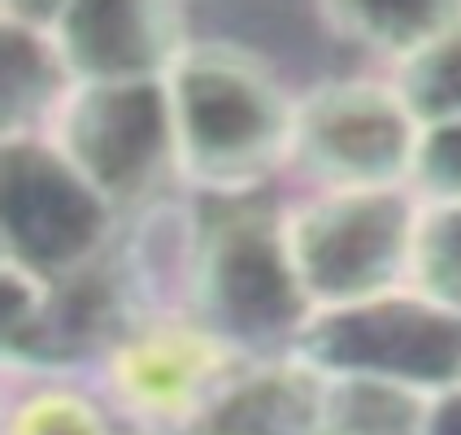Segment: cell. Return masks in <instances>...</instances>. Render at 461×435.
<instances>
[{
    "mask_svg": "<svg viewBox=\"0 0 461 435\" xmlns=\"http://www.w3.org/2000/svg\"><path fill=\"white\" fill-rule=\"evenodd\" d=\"M235 344L192 322H144L109 349V387L140 418L187 427L235 375Z\"/></svg>",
    "mask_w": 461,
    "mask_h": 435,
    "instance_id": "cell-8",
    "label": "cell"
},
{
    "mask_svg": "<svg viewBox=\"0 0 461 435\" xmlns=\"http://www.w3.org/2000/svg\"><path fill=\"white\" fill-rule=\"evenodd\" d=\"M5 135H35L40 122H57L61 104L78 87L44 18L5 5Z\"/></svg>",
    "mask_w": 461,
    "mask_h": 435,
    "instance_id": "cell-11",
    "label": "cell"
},
{
    "mask_svg": "<svg viewBox=\"0 0 461 435\" xmlns=\"http://www.w3.org/2000/svg\"><path fill=\"white\" fill-rule=\"evenodd\" d=\"M427 392L375 379H331L327 431L335 435H422L431 418Z\"/></svg>",
    "mask_w": 461,
    "mask_h": 435,
    "instance_id": "cell-13",
    "label": "cell"
},
{
    "mask_svg": "<svg viewBox=\"0 0 461 435\" xmlns=\"http://www.w3.org/2000/svg\"><path fill=\"white\" fill-rule=\"evenodd\" d=\"M5 435H109L104 413L78 392H35L9 413Z\"/></svg>",
    "mask_w": 461,
    "mask_h": 435,
    "instance_id": "cell-16",
    "label": "cell"
},
{
    "mask_svg": "<svg viewBox=\"0 0 461 435\" xmlns=\"http://www.w3.org/2000/svg\"><path fill=\"white\" fill-rule=\"evenodd\" d=\"M327 435H335V431H327Z\"/></svg>",
    "mask_w": 461,
    "mask_h": 435,
    "instance_id": "cell-19",
    "label": "cell"
},
{
    "mask_svg": "<svg viewBox=\"0 0 461 435\" xmlns=\"http://www.w3.org/2000/svg\"><path fill=\"white\" fill-rule=\"evenodd\" d=\"M392 87L410 104L422 131L461 122V14L401 61Z\"/></svg>",
    "mask_w": 461,
    "mask_h": 435,
    "instance_id": "cell-12",
    "label": "cell"
},
{
    "mask_svg": "<svg viewBox=\"0 0 461 435\" xmlns=\"http://www.w3.org/2000/svg\"><path fill=\"white\" fill-rule=\"evenodd\" d=\"M78 83H144L166 78L187 44L175 5L144 0H78L44 14Z\"/></svg>",
    "mask_w": 461,
    "mask_h": 435,
    "instance_id": "cell-9",
    "label": "cell"
},
{
    "mask_svg": "<svg viewBox=\"0 0 461 435\" xmlns=\"http://www.w3.org/2000/svg\"><path fill=\"white\" fill-rule=\"evenodd\" d=\"M457 14L461 5H331L327 9L335 31H344L348 40H361L379 52H392L396 61L422 49Z\"/></svg>",
    "mask_w": 461,
    "mask_h": 435,
    "instance_id": "cell-14",
    "label": "cell"
},
{
    "mask_svg": "<svg viewBox=\"0 0 461 435\" xmlns=\"http://www.w3.org/2000/svg\"><path fill=\"white\" fill-rule=\"evenodd\" d=\"M410 287L418 296L461 313V201L422 205L413 235Z\"/></svg>",
    "mask_w": 461,
    "mask_h": 435,
    "instance_id": "cell-15",
    "label": "cell"
},
{
    "mask_svg": "<svg viewBox=\"0 0 461 435\" xmlns=\"http://www.w3.org/2000/svg\"><path fill=\"white\" fill-rule=\"evenodd\" d=\"M287 218L261 205H227L192 240V305L196 322L235 349L296 340L309 305L287 249Z\"/></svg>",
    "mask_w": 461,
    "mask_h": 435,
    "instance_id": "cell-2",
    "label": "cell"
},
{
    "mask_svg": "<svg viewBox=\"0 0 461 435\" xmlns=\"http://www.w3.org/2000/svg\"><path fill=\"white\" fill-rule=\"evenodd\" d=\"M292 358L327 379H375L444 396L461 387V313L413 287L357 305L313 309L292 340Z\"/></svg>",
    "mask_w": 461,
    "mask_h": 435,
    "instance_id": "cell-3",
    "label": "cell"
},
{
    "mask_svg": "<svg viewBox=\"0 0 461 435\" xmlns=\"http://www.w3.org/2000/svg\"><path fill=\"white\" fill-rule=\"evenodd\" d=\"M422 435H461V387L431 401V418H427Z\"/></svg>",
    "mask_w": 461,
    "mask_h": 435,
    "instance_id": "cell-18",
    "label": "cell"
},
{
    "mask_svg": "<svg viewBox=\"0 0 461 435\" xmlns=\"http://www.w3.org/2000/svg\"><path fill=\"white\" fill-rule=\"evenodd\" d=\"M331 379L301 358L235 370L179 435H327Z\"/></svg>",
    "mask_w": 461,
    "mask_h": 435,
    "instance_id": "cell-10",
    "label": "cell"
},
{
    "mask_svg": "<svg viewBox=\"0 0 461 435\" xmlns=\"http://www.w3.org/2000/svg\"><path fill=\"white\" fill-rule=\"evenodd\" d=\"M179 175L218 196H244L292 161L296 101L266 61L235 44H192L166 75Z\"/></svg>",
    "mask_w": 461,
    "mask_h": 435,
    "instance_id": "cell-1",
    "label": "cell"
},
{
    "mask_svg": "<svg viewBox=\"0 0 461 435\" xmlns=\"http://www.w3.org/2000/svg\"><path fill=\"white\" fill-rule=\"evenodd\" d=\"M422 201L405 187L322 192L287 227V249L313 309L357 305L401 292L413 270V235Z\"/></svg>",
    "mask_w": 461,
    "mask_h": 435,
    "instance_id": "cell-4",
    "label": "cell"
},
{
    "mask_svg": "<svg viewBox=\"0 0 461 435\" xmlns=\"http://www.w3.org/2000/svg\"><path fill=\"white\" fill-rule=\"evenodd\" d=\"M52 144L113 209H135L179 170L166 78L78 83L52 122Z\"/></svg>",
    "mask_w": 461,
    "mask_h": 435,
    "instance_id": "cell-6",
    "label": "cell"
},
{
    "mask_svg": "<svg viewBox=\"0 0 461 435\" xmlns=\"http://www.w3.org/2000/svg\"><path fill=\"white\" fill-rule=\"evenodd\" d=\"M113 205L44 135H5V261L49 283L96 270Z\"/></svg>",
    "mask_w": 461,
    "mask_h": 435,
    "instance_id": "cell-5",
    "label": "cell"
},
{
    "mask_svg": "<svg viewBox=\"0 0 461 435\" xmlns=\"http://www.w3.org/2000/svg\"><path fill=\"white\" fill-rule=\"evenodd\" d=\"M410 187L427 205L461 201V122H444V127L422 131Z\"/></svg>",
    "mask_w": 461,
    "mask_h": 435,
    "instance_id": "cell-17",
    "label": "cell"
},
{
    "mask_svg": "<svg viewBox=\"0 0 461 435\" xmlns=\"http://www.w3.org/2000/svg\"><path fill=\"white\" fill-rule=\"evenodd\" d=\"M422 122L396 87L384 83H322L296 101L292 161L327 192L405 187L418 161Z\"/></svg>",
    "mask_w": 461,
    "mask_h": 435,
    "instance_id": "cell-7",
    "label": "cell"
}]
</instances>
